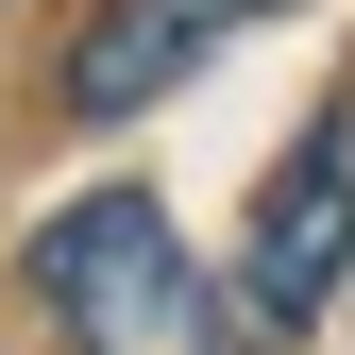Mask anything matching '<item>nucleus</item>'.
<instances>
[{
    "label": "nucleus",
    "mask_w": 355,
    "mask_h": 355,
    "mask_svg": "<svg viewBox=\"0 0 355 355\" xmlns=\"http://www.w3.org/2000/svg\"><path fill=\"white\" fill-rule=\"evenodd\" d=\"M338 271H355V102L288 136L271 203H254V254H237V304H254L271 338H304V322L338 304Z\"/></svg>",
    "instance_id": "nucleus-2"
},
{
    "label": "nucleus",
    "mask_w": 355,
    "mask_h": 355,
    "mask_svg": "<svg viewBox=\"0 0 355 355\" xmlns=\"http://www.w3.org/2000/svg\"><path fill=\"white\" fill-rule=\"evenodd\" d=\"M34 304L85 338V355H220V288L203 254L169 237L153 187H85L34 220Z\"/></svg>",
    "instance_id": "nucleus-1"
},
{
    "label": "nucleus",
    "mask_w": 355,
    "mask_h": 355,
    "mask_svg": "<svg viewBox=\"0 0 355 355\" xmlns=\"http://www.w3.org/2000/svg\"><path fill=\"white\" fill-rule=\"evenodd\" d=\"M254 17H271V0H102L85 51H68V102L85 119H136V102H169V85H187L220 34H254Z\"/></svg>",
    "instance_id": "nucleus-3"
}]
</instances>
